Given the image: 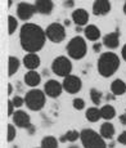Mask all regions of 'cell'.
Instances as JSON below:
<instances>
[{
	"label": "cell",
	"instance_id": "6da1fadb",
	"mask_svg": "<svg viewBox=\"0 0 126 148\" xmlns=\"http://www.w3.org/2000/svg\"><path fill=\"white\" fill-rule=\"evenodd\" d=\"M47 34L41 26L36 23H25L19 30V44L27 53H38L44 48Z\"/></svg>",
	"mask_w": 126,
	"mask_h": 148
},
{
	"label": "cell",
	"instance_id": "7a4b0ae2",
	"mask_svg": "<svg viewBox=\"0 0 126 148\" xmlns=\"http://www.w3.org/2000/svg\"><path fill=\"white\" fill-rule=\"evenodd\" d=\"M120 67V57L113 52H104L99 56L97 68L103 77H111L117 72Z\"/></svg>",
	"mask_w": 126,
	"mask_h": 148
},
{
	"label": "cell",
	"instance_id": "3957f363",
	"mask_svg": "<svg viewBox=\"0 0 126 148\" xmlns=\"http://www.w3.org/2000/svg\"><path fill=\"white\" fill-rule=\"evenodd\" d=\"M80 140L84 148H107V143L101 133L93 129H82L80 132Z\"/></svg>",
	"mask_w": 126,
	"mask_h": 148
},
{
	"label": "cell",
	"instance_id": "277c9868",
	"mask_svg": "<svg viewBox=\"0 0 126 148\" xmlns=\"http://www.w3.org/2000/svg\"><path fill=\"white\" fill-rule=\"evenodd\" d=\"M67 54L70 58L72 59H82L86 56L88 52V45H86V40H85L82 36H75L68 41L67 47H66Z\"/></svg>",
	"mask_w": 126,
	"mask_h": 148
},
{
	"label": "cell",
	"instance_id": "5b68a950",
	"mask_svg": "<svg viewBox=\"0 0 126 148\" xmlns=\"http://www.w3.org/2000/svg\"><path fill=\"white\" fill-rule=\"evenodd\" d=\"M45 102H47V94L44 90H39L34 88V89L28 90L25 95V104L31 111L42 110V107L45 106Z\"/></svg>",
	"mask_w": 126,
	"mask_h": 148
},
{
	"label": "cell",
	"instance_id": "8992f818",
	"mask_svg": "<svg viewBox=\"0 0 126 148\" xmlns=\"http://www.w3.org/2000/svg\"><path fill=\"white\" fill-rule=\"evenodd\" d=\"M51 71L54 75L59 76V77H66L72 72V62L68 57L59 56L54 58L53 63H51Z\"/></svg>",
	"mask_w": 126,
	"mask_h": 148
},
{
	"label": "cell",
	"instance_id": "52a82bcc",
	"mask_svg": "<svg viewBox=\"0 0 126 148\" xmlns=\"http://www.w3.org/2000/svg\"><path fill=\"white\" fill-rule=\"evenodd\" d=\"M45 34H47L48 40L58 44L66 39V27L58 22H53L45 28Z\"/></svg>",
	"mask_w": 126,
	"mask_h": 148
},
{
	"label": "cell",
	"instance_id": "ba28073f",
	"mask_svg": "<svg viewBox=\"0 0 126 148\" xmlns=\"http://www.w3.org/2000/svg\"><path fill=\"white\" fill-rule=\"evenodd\" d=\"M63 79H64L62 82L63 89H64V92H67L68 94H77V93L81 90L82 81L79 76L71 73V75L66 76V77H63Z\"/></svg>",
	"mask_w": 126,
	"mask_h": 148
},
{
	"label": "cell",
	"instance_id": "9c48e42d",
	"mask_svg": "<svg viewBox=\"0 0 126 148\" xmlns=\"http://www.w3.org/2000/svg\"><path fill=\"white\" fill-rule=\"evenodd\" d=\"M36 13V7L35 4H30V3L21 1L17 5V17L21 21H28L34 17V14Z\"/></svg>",
	"mask_w": 126,
	"mask_h": 148
},
{
	"label": "cell",
	"instance_id": "30bf717a",
	"mask_svg": "<svg viewBox=\"0 0 126 148\" xmlns=\"http://www.w3.org/2000/svg\"><path fill=\"white\" fill-rule=\"evenodd\" d=\"M42 90H44L45 94H47L48 97H50V98H58V97L62 94V92L64 89H63V85L59 81H57V80H48L44 84V89H42Z\"/></svg>",
	"mask_w": 126,
	"mask_h": 148
},
{
	"label": "cell",
	"instance_id": "8fae6325",
	"mask_svg": "<svg viewBox=\"0 0 126 148\" xmlns=\"http://www.w3.org/2000/svg\"><path fill=\"white\" fill-rule=\"evenodd\" d=\"M12 121L17 127H21V129H27L28 125L31 124L30 115L26 111H22V110H18L13 113Z\"/></svg>",
	"mask_w": 126,
	"mask_h": 148
},
{
	"label": "cell",
	"instance_id": "7c38bea8",
	"mask_svg": "<svg viewBox=\"0 0 126 148\" xmlns=\"http://www.w3.org/2000/svg\"><path fill=\"white\" fill-rule=\"evenodd\" d=\"M72 22L76 25V26H86L89 22V13L88 10H85L84 8H79V9H75L72 12Z\"/></svg>",
	"mask_w": 126,
	"mask_h": 148
},
{
	"label": "cell",
	"instance_id": "4fadbf2b",
	"mask_svg": "<svg viewBox=\"0 0 126 148\" xmlns=\"http://www.w3.org/2000/svg\"><path fill=\"white\" fill-rule=\"evenodd\" d=\"M110 0H95L93 3V14L95 16H105L111 12Z\"/></svg>",
	"mask_w": 126,
	"mask_h": 148
},
{
	"label": "cell",
	"instance_id": "5bb4252c",
	"mask_svg": "<svg viewBox=\"0 0 126 148\" xmlns=\"http://www.w3.org/2000/svg\"><path fill=\"white\" fill-rule=\"evenodd\" d=\"M103 45L108 49H116L120 45V32L118 30H116L114 32H110L107 35L103 36Z\"/></svg>",
	"mask_w": 126,
	"mask_h": 148
},
{
	"label": "cell",
	"instance_id": "9a60e30c",
	"mask_svg": "<svg viewBox=\"0 0 126 148\" xmlns=\"http://www.w3.org/2000/svg\"><path fill=\"white\" fill-rule=\"evenodd\" d=\"M22 63L27 70H36L40 67V57L38 56V53H27L22 59Z\"/></svg>",
	"mask_w": 126,
	"mask_h": 148
},
{
	"label": "cell",
	"instance_id": "2e32d148",
	"mask_svg": "<svg viewBox=\"0 0 126 148\" xmlns=\"http://www.w3.org/2000/svg\"><path fill=\"white\" fill-rule=\"evenodd\" d=\"M23 80L27 86L36 88V86H39V84L41 82V75H40L36 70H30L25 73Z\"/></svg>",
	"mask_w": 126,
	"mask_h": 148
},
{
	"label": "cell",
	"instance_id": "e0dca14e",
	"mask_svg": "<svg viewBox=\"0 0 126 148\" xmlns=\"http://www.w3.org/2000/svg\"><path fill=\"white\" fill-rule=\"evenodd\" d=\"M35 7L38 13L49 16L54 9V3L53 0H35Z\"/></svg>",
	"mask_w": 126,
	"mask_h": 148
},
{
	"label": "cell",
	"instance_id": "ac0fdd59",
	"mask_svg": "<svg viewBox=\"0 0 126 148\" xmlns=\"http://www.w3.org/2000/svg\"><path fill=\"white\" fill-rule=\"evenodd\" d=\"M84 35L86 40L95 42L101 39V30L95 25H86L84 28Z\"/></svg>",
	"mask_w": 126,
	"mask_h": 148
},
{
	"label": "cell",
	"instance_id": "d6986e66",
	"mask_svg": "<svg viewBox=\"0 0 126 148\" xmlns=\"http://www.w3.org/2000/svg\"><path fill=\"white\" fill-rule=\"evenodd\" d=\"M111 93L116 97L124 95L126 93V82L122 81L121 79H116L111 84Z\"/></svg>",
	"mask_w": 126,
	"mask_h": 148
},
{
	"label": "cell",
	"instance_id": "ffe728a7",
	"mask_svg": "<svg viewBox=\"0 0 126 148\" xmlns=\"http://www.w3.org/2000/svg\"><path fill=\"white\" fill-rule=\"evenodd\" d=\"M101 135L104 139H112L114 136V133H116V129H114L113 124L110 121H105L101 125V130H99Z\"/></svg>",
	"mask_w": 126,
	"mask_h": 148
},
{
	"label": "cell",
	"instance_id": "44dd1931",
	"mask_svg": "<svg viewBox=\"0 0 126 148\" xmlns=\"http://www.w3.org/2000/svg\"><path fill=\"white\" fill-rule=\"evenodd\" d=\"M85 117H86L88 121H90V122H97L99 119H102L101 108H97V107L88 108L86 112H85Z\"/></svg>",
	"mask_w": 126,
	"mask_h": 148
},
{
	"label": "cell",
	"instance_id": "7402d4cb",
	"mask_svg": "<svg viewBox=\"0 0 126 148\" xmlns=\"http://www.w3.org/2000/svg\"><path fill=\"white\" fill-rule=\"evenodd\" d=\"M19 66H21L19 59L14 56H10L9 59H8V75L13 76L14 73H17V71L19 70Z\"/></svg>",
	"mask_w": 126,
	"mask_h": 148
},
{
	"label": "cell",
	"instance_id": "603a6c76",
	"mask_svg": "<svg viewBox=\"0 0 126 148\" xmlns=\"http://www.w3.org/2000/svg\"><path fill=\"white\" fill-rule=\"evenodd\" d=\"M101 115H102V119L110 121L116 116V108L113 106H111V104H104L101 108Z\"/></svg>",
	"mask_w": 126,
	"mask_h": 148
},
{
	"label": "cell",
	"instance_id": "cb8c5ba5",
	"mask_svg": "<svg viewBox=\"0 0 126 148\" xmlns=\"http://www.w3.org/2000/svg\"><path fill=\"white\" fill-rule=\"evenodd\" d=\"M41 148H58V139L53 135H47L41 139Z\"/></svg>",
	"mask_w": 126,
	"mask_h": 148
},
{
	"label": "cell",
	"instance_id": "d4e9b609",
	"mask_svg": "<svg viewBox=\"0 0 126 148\" xmlns=\"http://www.w3.org/2000/svg\"><path fill=\"white\" fill-rule=\"evenodd\" d=\"M79 138H80V133L79 132H76V130H68L64 135L61 136L59 140H61L62 143H64V142H76Z\"/></svg>",
	"mask_w": 126,
	"mask_h": 148
},
{
	"label": "cell",
	"instance_id": "484cf974",
	"mask_svg": "<svg viewBox=\"0 0 126 148\" xmlns=\"http://www.w3.org/2000/svg\"><path fill=\"white\" fill-rule=\"evenodd\" d=\"M17 28H18V21H17V18L13 16H8V34L13 35L17 31Z\"/></svg>",
	"mask_w": 126,
	"mask_h": 148
},
{
	"label": "cell",
	"instance_id": "4316f807",
	"mask_svg": "<svg viewBox=\"0 0 126 148\" xmlns=\"http://www.w3.org/2000/svg\"><path fill=\"white\" fill-rule=\"evenodd\" d=\"M102 93L99 92L98 89H95V88H93V89L90 90V99H91V102H93L95 106H99L101 104V102H102Z\"/></svg>",
	"mask_w": 126,
	"mask_h": 148
},
{
	"label": "cell",
	"instance_id": "83f0119b",
	"mask_svg": "<svg viewBox=\"0 0 126 148\" xmlns=\"http://www.w3.org/2000/svg\"><path fill=\"white\" fill-rule=\"evenodd\" d=\"M7 139H8V142H13L14 139H16V136H17V130H16V125L14 124H8V126H7Z\"/></svg>",
	"mask_w": 126,
	"mask_h": 148
},
{
	"label": "cell",
	"instance_id": "f1b7e54d",
	"mask_svg": "<svg viewBox=\"0 0 126 148\" xmlns=\"http://www.w3.org/2000/svg\"><path fill=\"white\" fill-rule=\"evenodd\" d=\"M72 106H73L75 110L81 111V110H84L85 108V101L82 98H75L72 101Z\"/></svg>",
	"mask_w": 126,
	"mask_h": 148
},
{
	"label": "cell",
	"instance_id": "f546056e",
	"mask_svg": "<svg viewBox=\"0 0 126 148\" xmlns=\"http://www.w3.org/2000/svg\"><path fill=\"white\" fill-rule=\"evenodd\" d=\"M12 102L16 108H21L25 104V98H22V97H19V95H14L12 98Z\"/></svg>",
	"mask_w": 126,
	"mask_h": 148
},
{
	"label": "cell",
	"instance_id": "4dcf8cb0",
	"mask_svg": "<svg viewBox=\"0 0 126 148\" xmlns=\"http://www.w3.org/2000/svg\"><path fill=\"white\" fill-rule=\"evenodd\" d=\"M7 104H8V116H9V117H12L13 113L16 112V111H14V110H16V107H14V104H13L12 99H8Z\"/></svg>",
	"mask_w": 126,
	"mask_h": 148
},
{
	"label": "cell",
	"instance_id": "1f68e13d",
	"mask_svg": "<svg viewBox=\"0 0 126 148\" xmlns=\"http://www.w3.org/2000/svg\"><path fill=\"white\" fill-rule=\"evenodd\" d=\"M117 142L121 143V144H124V146H126V130H124L121 134L117 136Z\"/></svg>",
	"mask_w": 126,
	"mask_h": 148
},
{
	"label": "cell",
	"instance_id": "d6a6232c",
	"mask_svg": "<svg viewBox=\"0 0 126 148\" xmlns=\"http://www.w3.org/2000/svg\"><path fill=\"white\" fill-rule=\"evenodd\" d=\"M63 7L64 8H73L75 7V0H64V1H63Z\"/></svg>",
	"mask_w": 126,
	"mask_h": 148
},
{
	"label": "cell",
	"instance_id": "836d02e7",
	"mask_svg": "<svg viewBox=\"0 0 126 148\" xmlns=\"http://www.w3.org/2000/svg\"><path fill=\"white\" fill-rule=\"evenodd\" d=\"M102 45H103V42L95 41V42H94V45H93V50L95 53H99V52H101V49H102Z\"/></svg>",
	"mask_w": 126,
	"mask_h": 148
},
{
	"label": "cell",
	"instance_id": "e575fe53",
	"mask_svg": "<svg viewBox=\"0 0 126 148\" xmlns=\"http://www.w3.org/2000/svg\"><path fill=\"white\" fill-rule=\"evenodd\" d=\"M26 130H27V133H28L30 135H34V134H35V126H34L32 124L28 125V127H27Z\"/></svg>",
	"mask_w": 126,
	"mask_h": 148
},
{
	"label": "cell",
	"instance_id": "d590c367",
	"mask_svg": "<svg viewBox=\"0 0 126 148\" xmlns=\"http://www.w3.org/2000/svg\"><path fill=\"white\" fill-rule=\"evenodd\" d=\"M121 57H122V59L126 62V44L122 47V49H121Z\"/></svg>",
	"mask_w": 126,
	"mask_h": 148
},
{
	"label": "cell",
	"instance_id": "8d00e7d4",
	"mask_svg": "<svg viewBox=\"0 0 126 148\" xmlns=\"http://www.w3.org/2000/svg\"><path fill=\"white\" fill-rule=\"evenodd\" d=\"M120 121H121L122 125H126V112L122 113V115H120Z\"/></svg>",
	"mask_w": 126,
	"mask_h": 148
},
{
	"label": "cell",
	"instance_id": "74e56055",
	"mask_svg": "<svg viewBox=\"0 0 126 148\" xmlns=\"http://www.w3.org/2000/svg\"><path fill=\"white\" fill-rule=\"evenodd\" d=\"M12 93H13V85L9 82V84H8V94L10 95V94H12Z\"/></svg>",
	"mask_w": 126,
	"mask_h": 148
},
{
	"label": "cell",
	"instance_id": "f35d334b",
	"mask_svg": "<svg viewBox=\"0 0 126 148\" xmlns=\"http://www.w3.org/2000/svg\"><path fill=\"white\" fill-rule=\"evenodd\" d=\"M114 97H116V95H113L112 93H111V94H107V95H105V98H107V101H110V99H113Z\"/></svg>",
	"mask_w": 126,
	"mask_h": 148
},
{
	"label": "cell",
	"instance_id": "ab89813d",
	"mask_svg": "<svg viewBox=\"0 0 126 148\" xmlns=\"http://www.w3.org/2000/svg\"><path fill=\"white\" fill-rule=\"evenodd\" d=\"M75 30H76V32H81V31H84V30H82V27H81V26H76Z\"/></svg>",
	"mask_w": 126,
	"mask_h": 148
},
{
	"label": "cell",
	"instance_id": "60d3db41",
	"mask_svg": "<svg viewBox=\"0 0 126 148\" xmlns=\"http://www.w3.org/2000/svg\"><path fill=\"white\" fill-rule=\"evenodd\" d=\"M70 25H71V21H70V19H66V21H64V26H70Z\"/></svg>",
	"mask_w": 126,
	"mask_h": 148
},
{
	"label": "cell",
	"instance_id": "b9f144b4",
	"mask_svg": "<svg viewBox=\"0 0 126 148\" xmlns=\"http://www.w3.org/2000/svg\"><path fill=\"white\" fill-rule=\"evenodd\" d=\"M13 4V0H8V8H10Z\"/></svg>",
	"mask_w": 126,
	"mask_h": 148
},
{
	"label": "cell",
	"instance_id": "7bdbcfd3",
	"mask_svg": "<svg viewBox=\"0 0 126 148\" xmlns=\"http://www.w3.org/2000/svg\"><path fill=\"white\" fill-rule=\"evenodd\" d=\"M68 148H80V147L76 146V144H71V146H68Z\"/></svg>",
	"mask_w": 126,
	"mask_h": 148
},
{
	"label": "cell",
	"instance_id": "ee69618b",
	"mask_svg": "<svg viewBox=\"0 0 126 148\" xmlns=\"http://www.w3.org/2000/svg\"><path fill=\"white\" fill-rule=\"evenodd\" d=\"M122 9H124V13L126 14V1H125V4H124V8H122Z\"/></svg>",
	"mask_w": 126,
	"mask_h": 148
},
{
	"label": "cell",
	"instance_id": "f6af8a7d",
	"mask_svg": "<svg viewBox=\"0 0 126 148\" xmlns=\"http://www.w3.org/2000/svg\"><path fill=\"white\" fill-rule=\"evenodd\" d=\"M35 148H41V147H35Z\"/></svg>",
	"mask_w": 126,
	"mask_h": 148
}]
</instances>
